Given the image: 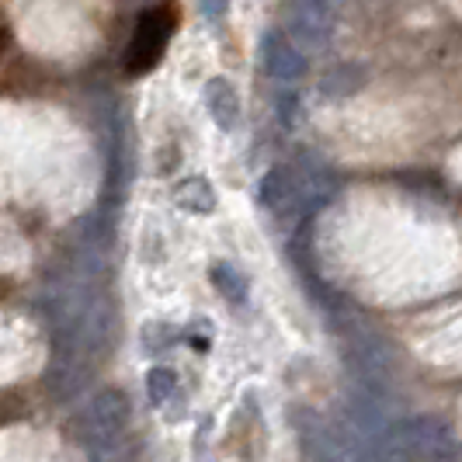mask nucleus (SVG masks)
I'll use <instances>...</instances> for the list:
<instances>
[{
    "mask_svg": "<svg viewBox=\"0 0 462 462\" xmlns=\"http://www.w3.org/2000/svg\"><path fill=\"white\" fill-rule=\"evenodd\" d=\"M129 420H133V403L122 390H101L94 393L80 411L73 417V439L80 441L84 448L91 452H112L122 435L129 431Z\"/></svg>",
    "mask_w": 462,
    "mask_h": 462,
    "instance_id": "nucleus-1",
    "label": "nucleus"
},
{
    "mask_svg": "<svg viewBox=\"0 0 462 462\" xmlns=\"http://www.w3.org/2000/svg\"><path fill=\"white\" fill-rule=\"evenodd\" d=\"M400 462H462L459 435L439 417H407L396 424Z\"/></svg>",
    "mask_w": 462,
    "mask_h": 462,
    "instance_id": "nucleus-2",
    "label": "nucleus"
},
{
    "mask_svg": "<svg viewBox=\"0 0 462 462\" xmlns=\"http://www.w3.org/2000/svg\"><path fill=\"white\" fill-rule=\"evenodd\" d=\"M174 11L161 4V7H150V11H143L136 22V32H133V39H129V49H125V69L129 73H150V69L161 63L163 49L171 42V35H174Z\"/></svg>",
    "mask_w": 462,
    "mask_h": 462,
    "instance_id": "nucleus-3",
    "label": "nucleus"
},
{
    "mask_svg": "<svg viewBox=\"0 0 462 462\" xmlns=\"http://www.w3.org/2000/svg\"><path fill=\"white\" fill-rule=\"evenodd\" d=\"M289 35L296 46L324 49L334 35V0H289Z\"/></svg>",
    "mask_w": 462,
    "mask_h": 462,
    "instance_id": "nucleus-4",
    "label": "nucleus"
},
{
    "mask_svg": "<svg viewBox=\"0 0 462 462\" xmlns=\"http://www.w3.org/2000/svg\"><path fill=\"white\" fill-rule=\"evenodd\" d=\"M296 174V216H310L317 208H324L334 191H337V178L317 161H300L292 163Z\"/></svg>",
    "mask_w": 462,
    "mask_h": 462,
    "instance_id": "nucleus-5",
    "label": "nucleus"
},
{
    "mask_svg": "<svg viewBox=\"0 0 462 462\" xmlns=\"http://www.w3.org/2000/svg\"><path fill=\"white\" fill-rule=\"evenodd\" d=\"M261 63L282 84H292V80H300L302 73H306L302 49L292 39H285L282 32H264L261 35Z\"/></svg>",
    "mask_w": 462,
    "mask_h": 462,
    "instance_id": "nucleus-6",
    "label": "nucleus"
},
{
    "mask_svg": "<svg viewBox=\"0 0 462 462\" xmlns=\"http://www.w3.org/2000/svg\"><path fill=\"white\" fill-rule=\"evenodd\" d=\"M257 202L278 216H285V212L296 216V174H292V167H285V163L272 167L257 185Z\"/></svg>",
    "mask_w": 462,
    "mask_h": 462,
    "instance_id": "nucleus-7",
    "label": "nucleus"
},
{
    "mask_svg": "<svg viewBox=\"0 0 462 462\" xmlns=\"http://www.w3.org/2000/svg\"><path fill=\"white\" fill-rule=\"evenodd\" d=\"M206 108L223 133L240 125V94L226 77H212L206 84Z\"/></svg>",
    "mask_w": 462,
    "mask_h": 462,
    "instance_id": "nucleus-8",
    "label": "nucleus"
},
{
    "mask_svg": "<svg viewBox=\"0 0 462 462\" xmlns=\"http://www.w3.org/2000/svg\"><path fill=\"white\" fill-rule=\"evenodd\" d=\"M174 202L185 208V212H195V216H208L216 208V191L206 178H185L174 185Z\"/></svg>",
    "mask_w": 462,
    "mask_h": 462,
    "instance_id": "nucleus-9",
    "label": "nucleus"
},
{
    "mask_svg": "<svg viewBox=\"0 0 462 462\" xmlns=\"http://www.w3.org/2000/svg\"><path fill=\"white\" fill-rule=\"evenodd\" d=\"M212 285L223 292V300L230 302H247V278H244V272H236L233 264H226V261H219V264H212Z\"/></svg>",
    "mask_w": 462,
    "mask_h": 462,
    "instance_id": "nucleus-10",
    "label": "nucleus"
},
{
    "mask_svg": "<svg viewBox=\"0 0 462 462\" xmlns=\"http://www.w3.org/2000/svg\"><path fill=\"white\" fill-rule=\"evenodd\" d=\"M174 393H178V375H174V369L157 365V369L146 372V396H150L153 407H163L167 400H174Z\"/></svg>",
    "mask_w": 462,
    "mask_h": 462,
    "instance_id": "nucleus-11",
    "label": "nucleus"
},
{
    "mask_svg": "<svg viewBox=\"0 0 462 462\" xmlns=\"http://www.w3.org/2000/svg\"><path fill=\"white\" fill-rule=\"evenodd\" d=\"M355 77H358V69H337V73H330L324 80V91L327 94H347V91H355L358 84H355Z\"/></svg>",
    "mask_w": 462,
    "mask_h": 462,
    "instance_id": "nucleus-12",
    "label": "nucleus"
},
{
    "mask_svg": "<svg viewBox=\"0 0 462 462\" xmlns=\"http://www.w3.org/2000/svg\"><path fill=\"white\" fill-rule=\"evenodd\" d=\"M199 11L208 22H219L226 11H230V0H199Z\"/></svg>",
    "mask_w": 462,
    "mask_h": 462,
    "instance_id": "nucleus-13",
    "label": "nucleus"
},
{
    "mask_svg": "<svg viewBox=\"0 0 462 462\" xmlns=\"http://www.w3.org/2000/svg\"><path fill=\"white\" fill-rule=\"evenodd\" d=\"M296 112H300V101L292 97V94H285L282 101H278V118H282V125H296Z\"/></svg>",
    "mask_w": 462,
    "mask_h": 462,
    "instance_id": "nucleus-14",
    "label": "nucleus"
},
{
    "mask_svg": "<svg viewBox=\"0 0 462 462\" xmlns=\"http://www.w3.org/2000/svg\"><path fill=\"white\" fill-rule=\"evenodd\" d=\"M334 4H341V0H334Z\"/></svg>",
    "mask_w": 462,
    "mask_h": 462,
    "instance_id": "nucleus-15",
    "label": "nucleus"
}]
</instances>
